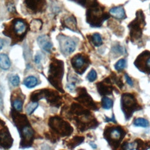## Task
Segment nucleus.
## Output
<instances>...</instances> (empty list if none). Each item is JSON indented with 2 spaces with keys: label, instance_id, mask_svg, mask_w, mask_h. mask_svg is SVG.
I'll list each match as a JSON object with an SVG mask.
<instances>
[{
  "label": "nucleus",
  "instance_id": "29",
  "mask_svg": "<svg viewBox=\"0 0 150 150\" xmlns=\"http://www.w3.org/2000/svg\"><path fill=\"white\" fill-rule=\"evenodd\" d=\"M13 108L17 110V111H21L22 110V105H23V102L21 100H19L18 98L15 99L12 103Z\"/></svg>",
  "mask_w": 150,
  "mask_h": 150
},
{
  "label": "nucleus",
  "instance_id": "26",
  "mask_svg": "<svg viewBox=\"0 0 150 150\" xmlns=\"http://www.w3.org/2000/svg\"><path fill=\"white\" fill-rule=\"evenodd\" d=\"M91 39L94 45L96 46H100L103 43L101 37L98 33H94L91 36Z\"/></svg>",
  "mask_w": 150,
  "mask_h": 150
},
{
  "label": "nucleus",
  "instance_id": "14",
  "mask_svg": "<svg viewBox=\"0 0 150 150\" xmlns=\"http://www.w3.org/2000/svg\"><path fill=\"white\" fill-rule=\"evenodd\" d=\"M77 100L87 108H90L92 110L98 109L97 105L93 101L92 98L88 94L85 88H79Z\"/></svg>",
  "mask_w": 150,
  "mask_h": 150
},
{
  "label": "nucleus",
  "instance_id": "9",
  "mask_svg": "<svg viewBox=\"0 0 150 150\" xmlns=\"http://www.w3.org/2000/svg\"><path fill=\"white\" fill-rule=\"evenodd\" d=\"M49 125L54 132L61 137L68 136L73 131L69 123L59 117H51L49 120Z\"/></svg>",
  "mask_w": 150,
  "mask_h": 150
},
{
  "label": "nucleus",
  "instance_id": "6",
  "mask_svg": "<svg viewBox=\"0 0 150 150\" xmlns=\"http://www.w3.org/2000/svg\"><path fill=\"white\" fill-rule=\"evenodd\" d=\"M125 134L126 132L120 126H109L105 128L103 135L109 145L115 149L120 145Z\"/></svg>",
  "mask_w": 150,
  "mask_h": 150
},
{
  "label": "nucleus",
  "instance_id": "22",
  "mask_svg": "<svg viewBox=\"0 0 150 150\" xmlns=\"http://www.w3.org/2000/svg\"><path fill=\"white\" fill-rule=\"evenodd\" d=\"M23 83L27 87L32 88L36 86L38 83V80L35 77L29 76L25 79Z\"/></svg>",
  "mask_w": 150,
  "mask_h": 150
},
{
  "label": "nucleus",
  "instance_id": "21",
  "mask_svg": "<svg viewBox=\"0 0 150 150\" xmlns=\"http://www.w3.org/2000/svg\"><path fill=\"white\" fill-rule=\"evenodd\" d=\"M11 66L8 56L5 54H0V67L4 70H7Z\"/></svg>",
  "mask_w": 150,
  "mask_h": 150
},
{
  "label": "nucleus",
  "instance_id": "1",
  "mask_svg": "<svg viewBox=\"0 0 150 150\" xmlns=\"http://www.w3.org/2000/svg\"><path fill=\"white\" fill-rule=\"evenodd\" d=\"M12 119L21 135V146L23 148L31 146L34 138V131L26 117L13 111Z\"/></svg>",
  "mask_w": 150,
  "mask_h": 150
},
{
  "label": "nucleus",
  "instance_id": "7",
  "mask_svg": "<svg viewBox=\"0 0 150 150\" xmlns=\"http://www.w3.org/2000/svg\"><path fill=\"white\" fill-rule=\"evenodd\" d=\"M121 106L126 120H129L135 111L141 109L134 95L130 93H124L121 96Z\"/></svg>",
  "mask_w": 150,
  "mask_h": 150
},
{
  "label": "nucleus",
  "instance_id": "32",
  "mask_svg": "<svg viewBox=\"0 0 150 150\" xmlns=\"http://www.w3.org/2000/svg\"><path fill=\"white\" fill-rule=\"evenodd\" d=\"M134 145L133 143L132 144H128V143H125L123 145V147L122 148L124 149H133Z\"/></svg>",
  "mask_w": 150,
  "mask_h": 150
},
{
  "label": "nucleus",
  "instance_id": "15",
  "mask_svg": "<svg viewBox=\"0 0 150 150\" xmlns=\"http://www.w3.org/2000/svg\"><path fill=\"white\" fill-rule=\"evenodd\" d=\"M26 8L33 13L42 12L46 7V0H24Z\"/></svg>",
  "mask_w": 150,
  "mask_h": 150
},
{
  "label": "nucleus",
  "instance_id": "3",
  "mask_svg": "<svg viewBox=\"0 0 150 150\" xmlns=\"http://www.w3.org/2000/svg\"><path fill=\"white\" fill-rule=\"evenodd\" d=\"M28 26L26 22L19 18L12 20L7 27L5 28L3 33L16 42L21 40L26 35Z\"/></svg>",
  "mask_w": 150,
  "mask_h": 150
},
{
  "label": "nucleus",
  "instance_id": "30",
  "mask_svg": "<svg viewBox=\"0 0 150 150\" xmlns=\"http://www.w3.org/2000/svg\"><path fill=\"white\" fill-rule=\"evenodd\" d=\"M96 78H97V73L94 70L92 69L87 75V79L90 81H93L96 79Z\"/></svg>",
  "mask_w": 150,
  "mask_h": 150
},
{
  "label": "nucleus",
  "instance_id": "17",
  "mask_svg": "<svg viewBox=\"0 0 150 150\" xmlns=\"http://www.w3.org/2000/svg\"><path fill=\"white\" fill-rule=\"evenodd\" d=\"M97 87L98 93L102 96L109 95L112 92V86L109 78H107L103 81L97 83Z\"/></svg>",
  "mask_w": 150,
  "mask_h": 150
},
{
  "label": "nucleus",
  "instance_id": "5",
  "mask_svg": "<svg viewBox=\"0 0 150 150\" xmlns=\"http://www.w3.org/2000/svg\"><path fill=\"white\" fill-rule=\"evenodd\" d=\"M87 8L86 21L93 27H100L110 17L109 15L104 12L103 7L97 2Z\"/></svg>",
  "mask_w": 150,
  "mask_h": 150
},
{
  "label": "nucleus",
  "instance_id": "36",
  "mask_svg": "<svg viewBox=\"0 0 150 150\" xmlns=\"http://www.w3.org/2000/svg\"><path fill=\"white\" fill-rule=\"evenodd\" d=\"M75 87V84L73 83H70L67 85V88L70 90H73Z\"/></svg>",
  "mask_w": 150,
  "mask_h": 150
},
{
  "label": "nucleus",
  "instance_id": "4",
  "mask_svg": "<svg viewBox=\"0 0 150 150\" xmlns=\"http://www.w3.org/2000/svg\"><path fill=\"white\" fill-rule=\"evenodd\" d=\"M63 73V62L61 60L54 59L50 64L48 80L52 86L61 92H64L62 83Z\"/></svg>",
  "mask_w": 150,
  "mask_h": 150
},
{
  "label": "nucleus",
  "instance_id": "11",
  "mask_svg": "<svg viewBox=\"0 0 150 150\" xmlns=\"http://www.w3.org/2000/svg\"><path fill=\"white\" fill-rule=\"evenodd\" d=\"M134 64L140 71L150 74V52L144 51L139 54L134 62Z\"/></svg>",
  "mask_w": 150,
  "mask_h": 150
},
{
  "label": "nucleus",
  "instance_id": "19",
  "mask_svg": "<svg viewBox=\"0 0 150 150\" xmlns=\"http://www.w3.org/2000/svg\"><path fill=\"white\" fill-rule=\"evenodd\" d=\"M110 15H111L113 17L118 19H124L125 16V11L122 6H115L111 8L109 11Z\"/></svg>",
  "mask_w": 150,
  "mask_h": 150
},
{
  "label": "nucleus",
  "instance_id": "31",
  "mask_svg": "<svg viewBox=\"0 0 150 150\" xmlns=\"http://www.w3.org/2000/svg\"><path fill=\"white\" fill-rule=\"evenodd\" d=\"M10 81H11V84L13 86H18V84H19V77L17 75H15V76H12L11 79H10Z\"/></svg>",
  "mask_w": 150,
  "mask_h": 150
},
{
  "label": "nucleus",
  "instance_id": "16",
  "mask_svg": "<svg viewBox=\"0 0 150 150\" xmlns=\"http://www.w3.org/2000/svg\"><path fill=\"white\" fill-rule=\"evenodd\" d=\"M13 142L8 128L4 126L0 129V146L4 148H9Z\"/></svg>",
  "mask_w": 150,
  "mask_h": 150
},
{
  "label": "nucleus",
  "instance_id": "18",
  "mask_svg": "<svg viewBox=\"0 0 150 150\" xmlns=\"http://www.w3.org/2000/svg\"><path fill=\"white\" fill-rule=\"evenodd\" d=\"M38 42L40 47L44 50L49 52L52 48V43L49 40V38L46 35H42L39 36Z\"/></svg>",
  "mask_w": 150,
  "mask_h": 150
},
{
  "label": "nucleus",
  "instance_id": "35",
  "mask_svg": "<svg viewBox=\"0 0 150 150\" xmlns=\"http://www.w3.org/2000/svg\"><path fill=\"white\" fill-rule=\"evenodd\" d=\"M41 60V56L39 54H37L35 57V62L36 63H39Z\"/></svg>",
  "mask_w": 150,
  "mask_h": 150
},
{
  "label": "nucleus",
  "instance_id": "20",
  "mask_svg": "<svg viewBox=\"0 0 150 150\" xmlns=\"http://www.w3.org/2000/svg\"><path fill=\"white\" fill-rule=\"evenodd\" d=\"M63 25L65 27L73 30L77 31V22L76 19L73 16H68L67 18L64 19L63 22Z\"/></svg>",
  "mask_w": 150,
  "mask_h": 150
},
{
  "label": "nucleus",
  "instance_id": "25",
  "mask_svg": "<svg viewBox=\"0 0 150 150\" xmlns=\"http://www.w3.org/2000/svg\"><path fill=\"white\" fill-rule=\"evenodd\" d=\"M101 104L103 108L108 110L112 107L113 101L110 98L107 97H104L101 100Z\"/></svg>",
  "mask_w": 150,
  "mask_h": 150
},
{
  "label": "nucleus",
  "instance_id": "13",
  "mask_svg": "<svg viewBox=\"0 0 150 150\" xmlns=\"http://www.w3.org/2000/svg\"><path fill=\"white\" fill-rule=\"evenodd\" d=\"M58 39L60 50L63 54H70L75 50L76 43L70 38L65 36H59Z\"/></svg>",
  "mask_w": 150,
  "mask_h": 150
},
{
  "label": "nucleus",
  "instance_id": "34",
  "mask_svg": "<svg viewBox=\"0 0 150 150\" xmlns=\"http://www.w3.org/2000/svg\"><path fill=\"white\" fill-rule=\"evenodd\" d=\"M8 9L11 12H13V11H15V9L14 5L11 4V3H9L8 4Z\"/></svg>",
  "mask_w": 150,
  "mask_h": 150
},
{
  "label": "nucleus",
  "instance_id": "10",
  "mask_svg": "<svg viewBox=\"0 0 150 150\" xmlns=\"http://www.w3.org/2000/svg\"><path fill=\"white\" fill-rule=\"evenodd\" d=\"M45 98L49 103L53 104V105H59L60 104V97L57 95V93L55 91L43 89L42 90H38L32 93L30 99L32 101H37L39 99Z\"/></svg>",
  "mask_w": 150,
  "mask_h": 150
},
{
  "label": "nucleus",
  "instance_id": "33",
  "mask_svg": "<svg viewBox=\"0 0 150 150\" xmlns=\"http://www.w3.org/2000/svg\"><path fill=\"white\" fill-rule=\"evenodd\" d=\"M125 79H126V80H127V83H128L129 86H133V81H132V80H131V78L128 76V74H125Z\"/></svg>",
  "mask_w": 150,
  "mask_h": 150
},
{
  "label": "nucleus",
  "instance_id": "23",
  "mask_svg": "<svg viewBox=\"0 0 150 150\" xmlns=\"http://www.w3.org/2000/svg\"><path fill=\"white\" fill-rule=\"evenodd\" d=\"M134 125L138 127H147L149 125V122L148 120L143 118H138L134 120Z\"/></svg>",
  "mask_w": 150,
  "mask_h": 150
},
{
  "label": "nucleus",
  "instance_id": "2",
  "mask_svg": "<svg viewBox=\"0 0 150 150\" xmlns=\"http://www.w3.org/2000/svg\"><path fill=\"white\" fill-rule=\"evenodd\" d=\"M71 113L75 115L74 120L77 123V128L81 131L94 128L98 125L97 120L91 115L90 112L79 104H72Z\"/></svg>",
  "mask_w": 150,
  "mask_h": 150
},
{
  "label": "nucleus",
  "instance_id": "38",
  "mask_svg": "<svg viewBox=\"0 0 150 150\" xmlns=\"http://www.w3.org/2000/svg\"><path fill=\"white\" fill-rule=\"evenodd\" d=\"M4 127V122L0 120V128Z\"/></svg>",
  "mask_w": 150,
  "mask_h": 150
},
{
  "label": "nucleus",
  "instance_id": "24",
  "mask_svg": "<svg viewBox=\"0 0 150 150\" xmlns=\"http://www.w3.org/2000/svg\"><path fill=\"white\" fill-rule=\"evenodd\" d=\"M84 137H74L69 142V144L67 146H71V148H73L75 146L80 145L81 143L83 142Z\"/></svg>",
  "mask_w": 150,
  "mask_h": 150
},
{
  "label": "nucleus",
  "instance_id": "12",
  "mask_svg": "<svg viewBox=\"0 0 150 150\" xmlns=\"http://www.w3.org/2000/svg\"><path fill=\"white\" fill-rule=\"evenodd\" d=\"M71 63L73 69L77 73L82 74L87 69L89 64V60L86 56L78 54L71 59Z\"/></svg>",
  "mask_w": 150,
  "mask_h": 150
},
{
  "label": "nucleus",
  "instance_id": "8",
  "mask_svg": "<svg viewBox=\"0 0 150 150\" xmlns=\"http://www.w3.org/2000/svg\"><path fill=\"white\" fill-rule=\"evenodd\" d=\"M145 25V16L141 10L137 11L136 18L129 25V35L132 41L137 40L141 38L142 30Z\"/></svg>",
  "mask_w": 150,
  "mask_h": 150
},
{
  "label": "nucleus",
  "instance_id": "28",
  "mask_svg": "<svg viewBox=\"0 0 150 150\" xmlns=\"http://www.w3.org/2000/svg\"><path fill=\"white\" fill-rule=\"evenodd\" d=\"M126 66V61L124 59H121L119 60L115 64V69L118 71H121L123 70Z\"/></svg>",
  "mask_w": 150,
  "mask_h": 150
},
{
  "label": "nucleus",
  "instance_id": "37",
  "mask_svg": "<svg viewBox=\"0 0 150 150\" xmlns=\"http://www.w3.org/2000/svg\"><path fill=\"white\" fill-rule=\"evenodd\" d=\"M4 45V40L0 38V50L2 48Z\"/></svg>",
  "mask_w": 150,
  "mask_h": 150
},
{
  "label": "nucleus",
  "instance_id": "27",
  "mask_svg": "<svg viewBox=\"0 0 150 150\" xmlns=\"http://www.w3.org/2000/svg\"><path fill=\"white\" fill-rule=\"evenodd\" d=\"M38 106V104L36 101H32L31 103H29L26 108V111L28 114H31L36 109Z\"/></svg>",
  "mask_w": 150,
  "mask_h": 150
}]
</instances>
